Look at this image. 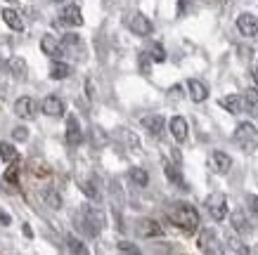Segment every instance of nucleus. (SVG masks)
<instances>
[{"mask_svg":"<svg viewBox=\"0 0 258 255\" xmlns=\"http://www.w3.org/2000/svg\"><path fill=\"white\" fill-rule=\"evenodd\" d=\"M166 215L185 234H195L197 229H199V213H197L195 206H189V203H185V201L171 203V208L166 210Z\"/></svg>","mask_w":258,"mask_h":255,"instance_id":"obj_1","label":"nucleus"},{"mask_svg":"<svg viewBox=\"0 0 258 255\" xmlns=\"http://www.w3.org/2000/svg\"><path fill=\"white\" fill-rule=\"evenodd\" d=\"M76 222L81 224V229L88 236H97L102 232V227H104V215H102V210L93 208V206H86L81 210V215L76 217Z\"/></svg>","mask_w":258,"mask_h":255,"instance_id":"obj_2","label":"nucleus"},{"mask_svg":"<svg viewBox=\"0 0 258 255\" xmlns=\"http://www.w3.org/2000/svg\"><path fill=\"white\" fill-rule=\"evenodd\" d=\"M235 142L242 151L253 154V151L258 149V128L253 123H249V121L239 123L237 125V130H235Z\"/></svg>","mask_w":258,"mask_h":255,"instance_id":"obj_3","label":"nucleus"},{"mask_svg":"<svg viewBox=\"0 0 258 255\" xmlns=\"http://www.w3.org/2000/svg\"><path fill=\"white\" fill-rule=\"evenodd\" d=\"M206 210H209V215L216 220V222H223L227 217V199H225V194H211L209 199H206Z\"/></svg>","mask_w":258,"mask_h":255,"instance_id":"obj_4","label":"nucleus"},{"mask_svg":"<svg viewBox=\"0 0 258 255\" xmlns=\"http://www.w3.org/2000/svg\"><path fill=\"white\" fill-rule=\"evenodd\" d=\"M40 111L50 118H59L64 116V102L59 97H55V95H47L45 100L40 102Z\"/></svg>","mask_w":258,"mask_h":255,"instance_id":"obj_5","label":"nucleus"},{"mask_svg":"<svg viewBox=\"0 0 258 255\" xmlns=\"http://www.w3.org/2000/svg\"><path fill=\"white\" fill-rule=\"evenodd\" d=\"M40 50H43L47 57H52V59H57V57H62V54L67 52V47H64L55 36H50V33H45V36L40 38Z\"/></svg>","mask_w":258,"mask_h":255,"instance_id":"obj_6","label":"nucleus"},{"mask_svg":"<svg viewBox=\"0 0 258 255\" xmlns=\"http://www.w3.org/2000/svg\"><path fill=\"white\" fill-rule=\"evenodd\" d=\"M237 29L242 36H256L258 33V17L251 15V12H242V15L237 17Z\"/></svg>","mask_w":258,"mask_h":255,"instance_id":"obj_7","label":"nucleus"},{"mask_svg":"<svg viewBox=\"0 0 258 255\" xmlns=\"http://www.w3.org/2000/svg\"><path fill=\"white\" fill-rule=\"evenodd\" d=\"M128 26H131V31L135 33V36H149V33L154 31V26H152V22H149L147 17L142 15V12H135L133 17H131V22H128Z\"/></svg>","mask_w":258,"mask_h":255,"instance_id":"obj_8","label":"nucleus"},{"mask_svg":"<svg viewBox=\"0 0 258 255\" xmlns=\"http://www.w3.org/2000/svg\"><path fill=\"white\" fill-rule=\"evenodd\" d=\"M15 114L24 121H33L36 118V102L31 97H19L15 102Z\"/></svg>","mask_w":258,"mask_h":255,"instance_id":"obj_9","label":"nucleus"},{"mask_svg":"<svg viewBox=\"0 0 258 255\" xmlns=\"http://www.w3.org/2000/svg\"><path fill=\"white\" fill-rule=\"evenodd\" d=\"M138 234H140L142 239H154V236H161V234H164V227H161L157 220L145 217V220L138 222Z\"/></svg>","mask_w":258,"mask_h":255,"instance_id":"obj_10","label":"nucleus"},{"mask_svg":"<svg viewBox=\"0 0 258 255\" xmlns=\"http://www.w3.org/2000/svg\"><path fill=\"white\" fill-rule=\"evenodd\" d=\"M209 163H211V170L213 173H218V175H227L230 168H232V158H230L227 154H223V151H213Z\"/></svg>","mask_w":258,"mask_h":255,"instance_id":"obj_11","label":"nucleus"},{"mask_svg":"<svg viewBox=\"0 0 258 255\" xmlns=\"http://www.w3.org/2000/svg\"><path fill=\"white\" fill-rule=\"evenodd\" d=\"M220 107L230 111V114H244L246 111V102H244V95H227L220 100Z\"/></svg>","mask_w":258,"mask_h":255,"instance_id":"obj_12","label":"nucleus"},{"mask_svg":"<svg viewBox=\"0 0 258 255\" xmlns=\"http://www.w3.org/2000/svg\"><path fill=\"white\" fill-rule=\"evenodd\" d=\"M67 142H69L71 147H79L81 142H83L81 123H79V118H74V116H69V121H67Z\"/></svg>","mask_w":258,"mask_h":255,"instance_id":"obj_13","label":"nucleus"},{"mask_svg":"<svg viewBox=\"0 0 258 255\" xmlns=\"http://www.w3.org/2000/svg\"><path fill=\"white\" fill-rule=\"evenodd\" d=\"M199 248H202L204 253H218L220 246H218V236L213 229H204L199 234Z\"/></svg>","mask_w":258,"mask_h":255,"instance_id":"obj_14","label":"nucleus"},{"mask_svg":"<svg viewBox=\"0 0 258 255\" xmlns=\"http://www.w3.org/2000/svg\"><path fill=\"white\" fill-rule=\"evenodd\" d=\"M168 130H171L175 142H185V139H187V121L182 116H173L171 121H168Z\"/></svg>","mask_w":258,"mask_h":255,"instance_id":"obj_15","label":"nucleus"},{"mask_svg":"<svg viewBox=\"0 0 258 255\" xmlns=\"http://www.w3.org/2000/svg\"><path fill=\"white\" fill-rule=\"evenodd\" d=\"M187 90H189V100L192 102H206V97H209V88L202 80H197V78H189L187 80Z\"/></svg>","mask_w":258,"mask_h":255,"instance_id":"obj_16","label":"nucleus"},{"mask_svg":"<svg viewBox=\"0 0 258 255\" xmlns=\"http://www.w3.org/2000/svg\"><path fill=\"white\" fill-rule=\"evenodd\" d=\"M142 125H145V130L149 132V135H154V137H159L161 132H164V116H159V114H149V116L142 118Z\"/></svg>","mask_w":258,"mask_h":255,"instance_id":"obj_17","label":"nucleus"},{"mask_svg":"<svg viewBox=\"0 0 258 255\" xmlns=\"http://www.w3.org/2000/svg\"><path fill=\"white\" fill-rule=\"evenodd\" d=\"M230 222H232V229H235L237 234H249L253 227H251L249 217L244 215V210H235L232 215H230Z\"/></svg>","mask_w":258,"mask_h":255,"instance_id":"obj_18","label":"nucleus"},{"mask_svg":"<svg viewBox=\"0 0 258 255\" xmlns=\"http://www.w3.org/2000/svg\"><path fill=\"white\" fill-rule=\"evenodd\" d=\"M62 24H67V26H81V24H83V15H81L79 5H67V8H64Z\"/></svg>","mask_w":258,"mask_h":255,"instance_id":"obj_19","label":"nucleus"},{"mask_svg":"<svg viewBox=\"0 0 258 255\" xmlns=\"http://www.w3.org/2000/svg\"><path fill=\"white\" fill-rule=\"evenodd\" d=\"M3 22L8 24L12 31H24L22 17H19V12H15L12 8H5V10H3Z\"/></svg>","mask_w":258,"mask_h":255,"instance_id":"obj_20","label":"nucleus"},{"mask_svg":"<svg viewBox=\"0 0 258 255\" xmlns=\"http://www.w3.org/2000/svg\"><path fill=\"white\" fill-rule=\"evenodd\" d=\"M71 76V66L67 62H52L50 64V78L52 80H64V78H69Z\"/></svg>","mask_w":258,"mask_h":255,"instance_id":"obj_21","label":"nucleus"},{"mask_svg":"<svg viewBox=\"0 0 258 255\" xmlns=\"http://www.w3.org/2000/svg\"><path fill=\"white\" fill-rule=\"evenodd\" d=\"M128 178H131V182L135 187H147V182H149V175L145 168H131L128 170Z\"/></svg>","mask_w":258,"mask_h":255,"instance_id":"obj_22","label":"nucleus"},{"mask_svg":"<svg viewBox=\"0 0 258 255\" xmlns=\"http://www.w3.org/2000/svg\"><path fill=\"white\" fill-rule=\"evenodd\" d=\"M43 201H45L50 208H55V210L62 208V199H59V194H57L52 187H45V189H43Z\"/></svg>","mask_w":258,"mask_h":255,"instance_id":"obj_23","label":"nucleus"},{"mask_svg":"<svg viewBox=\"0 0 258 255\" xmlns=\"http://www.w3.org/2000/svg\"><path fill=\"white\" fill-rule=\"evenodd\" d=\"M164 170H166V178L171 180V182H175V185H180V187H185V182H182V175H180L178 165H173L171 161H166V163H164Z\"/></svg>","mask_w":258,"mask_h":255,"instance_id":"obj_24","label":"nucleus"},{"mask_svg":"<svg viewBox=\"0 0 258 255\" xmlns=\"http://www.w3.org/2000/svg\"><path fill=\"white\" fill-rule=\"evenodd\" d=\"M244 102H246V111H249L251 116H258V93L249 90V93L244 95Z\"/></svg>","mask_w":258,"mask_h":255,"instance_id":"obj_25","label":"nucleus"},{"mask_svg":"<svg viewBox=\"0 0 258 255\" xmlns=\"http://www.w3.org/2000/svg\"><path fill=\"white\" fill-rule=\"evenodd\" d=\"M0 158H3L5 163L17 158V149L12 147V144H8V142H3V139H0Z\"/></svg>","mask_w":258,"mask_h":255,"instance_id":"obj_26","label":"nucleus"},{"mask_svg":"<svg viewBox=\"0 0 258 255\" xmlns=\"http://www.w3.org/2000/svg\"><path fill=\"white\" fill-rule=\"evenodd\" d=\"M147 54H149V59H152V62H166V50H164L161 45H159V43L149 45Z\"/></svg>","mask_w":258,"mask_h":255,"instance_id":"obj_27","label":"nucleus"},{"mask_svg":"<svg viewBox=\"0 0 258 255\" xmlns=\"http://www.w3.org/2000/svg\"><path fill=\"white\" fill-rule=\"evenodd\" d=\"M10 66H12V73H15L17 78H24V76H26V62H24V59L15 57V59L10 62Z\"/></svg>","mask_w":258,"mask_h":255,"instance_id":"obj_28","label":"nucleus"},{"mask_svg":"<svg viewBox=\"0 0 258 255\" xmlns=\"http://www.w3.org/2000/svg\"><path fill=\"white\" fill-rule=\"evenodd\" d=\"M67 243H69V250H74V253H88V248L76 236H67Z\"/></svg>","mask_w":258,"mask_h":255,"instance_id":"obj_29","label":"nucleus"},{"mask_svg":"<svg viewBox=\"0 0 258 255\" xmlns=\"http://www.w3.org/2000/svg\"><path fill=\"white\" fill-rule=\"evenodd\" d=\"M17 173H19V161H12V165H10V170L8 173H5V180H8V182H12V185H17Z\"/></svg>","mask_w":258,"mask_h":255,"instance_id":"obj_30","label":"nucleus"},{"mask_svg":"<svg viewBox=\"0 0 258 255\" xmlns=\"http://www.w3.org/2000/svg\"><path fill=\"white\" fill-rule=\"evenodd\" d=\"M79 187H81V192L86 194L88 199H97V196H100V194H97V189L93 187V182H81Z\"/></svg>","mask_w":258,"mask_h":255,"instance_id":"obj_31","label":"nucleus"},{"mask_svg":"<svg viewBox=\"0 0 258 255\" xmlns=\"http://www.w3.org/2000/svg\"><path fill=\"white\" fill-rule=\"evenodd\" d=\"M227 243H230V250H237V253H249V248L242 246V241L235 239V236H227Z\"/></svg>","mask_w":258,"mask_h":255,"instance_id":"obj_32","label":"nucleus"},{"mask_svg":"<svg viewBox=\"0 0 258 255\" xmlns=\"http://www.w3.org/2000/svg\"><path fill=\"white\" fill-rule=\"evenodd\" d=\"M33 175H36V178H47V175H50V170H47V165L45 163H33Z\"/></svg>","mask_w":258,"mask_h":255,"instance_id":"obj_33","label":"nucleus"},{"mask_svg":"<svg viewBox=\"0 0 258 255\" xmlns=\"http://www.w3.org/2000/svg\"><path fill=\"white\" fill-rule=\"evenodd\" d=\"M62 45H64V47H79L81 40H79V36H74V33H67V36L62 38Z\"/></svg>","mask_w":258,"mask_h":255,"instance_id":"obj_34","label":"nucleus"},{"mask_svg":"<svg viewBox=\"0 0 258 255\" xmlns=\"http://www.w3.org/2000/svg\"><path fill=\"white\" fill-rule=\"evenodd\" d=\"M12 137H15L17 142H26V139H29V130H26L24 125H19V128L12 130Z\"/></svg>","mask_w":258,"mask_h":255,"instance_id":"obj_35","label":"nucleus"},{"mask_svg":"<svg viewBox=\"0 0 258 255\" xmlns=\"http://www.w3.org/2000/svg\"><path fill=\"white\" fill-rule=\"evenodd\" d=\"M246 206H249V213H253V215L258 217V196L249 194V196H246Z\"/></svg>","mask_w":258,"mask_h":255,"instance_id":"obj_36","label":"nucleus"},{"mask_svg":"<svg viewBox=\"0 0 258 255\" xmlns=\"http://www.w3.org/2000/svg\"><path fill=\"white\" fill-rule=\"evenodd\" d=\"M118 250H121V253H138L140 248L135 246V243H131V241H121V243H118Z\"/></svg>","mask_w":258,"mask_h":255,"instance_id":"obj_37","label":"nucleus"},{"mask_svg":"<svg viewBox=\"0 0 258 255\" xmlns=\"http://www.w3.org/2000/svg\"><path fill=\"white\" fill-rule=\"evenodd\" d=\"M140 64H142V73H149V54L147 52H142Z\"/></svg>","mask_w":258,"mask_h":255,"instance_id":"obj_38","label":"nucleus"},{"mask_svg":"<svg viewBox=\"0 0 258 255\" xmlns=\"http://www.w3.org/2000/svg\"><path fill=\"white\" fill-rule=\"evenodd\" d=\"M10 222H12V220H10V215L5 213V210H0V224H3V227H8Z\"/></svg>","mask_w":258,"mask_h":255,"instance_id":"obj_39","label":"nucleus"},{"mask_svg":"<svg viewBox=\"0 0 258 255\" xmlns=\"http://www.w3.org/2000/svg\"><path fill=\"white\" fill-rule=\"evenodd\" d=\"M185 10H187V0H180V8H178V15L182 17L185 15Z\"/></svg>","mask_w":258,"mask_h":255,"instance_id":"obj_40","label":"nucleus"},{"mask_svg":"<svg viewBox=\"0 0 258 255\" xmlns=\"http://www.w3.org/2000/svg\"><path fill=\"white\" fill-rule=\"evenodd\" d=\"M253 78H256V88H258V71H256V73H253Z\"/></svg>","mask_w":258,"mask_h":255,"instance_id":"obj_41","label":"nucleus"},{"mask_svg":"<svg viewBox=\"0 0 258 255\" xmlns=\"http://www.w3.org/2000/svg\"><path fill=\"white\" fill-rule=\"evenodd\" d=\"M8 3H19V0H8Z\"/></svg>","mask_w":258,"mask_h":255,"instance_id":"obj_42","label":"nucleus"},{"mask_svg":"<svg viewBox=\"0 0 258 255\" xmlns=\"http://www.w3.org/2000/svg\"><path fill=\"white\" fill-rule=\"evenodd\" d=\"M52 3H62V0H52Z\"/></svg>","mask_w":258,"mask_h":255,"instance_id":"obj_43","label":"nucleus"}]
</instances>
